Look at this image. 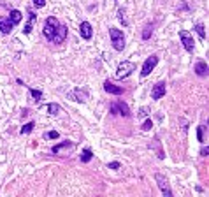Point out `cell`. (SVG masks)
<instances>
[{"mask_svg":"<svg viewBox=\"0 0 209 197\" xmlns=\"http://www.w3.org/2000/svg\"><path fill=\"white\" fill-rule=\"evenodd\" d=\"M42 32H44V37L48 40H51V42H63L67 37V27L62 25L53 16H49L46 19V25H44V30Z\"/></svg>","mask_w":209,"mask_h":197,"instance_id":"obj_1","label":"cell"},{"mask_svg":"<svg viewBox=\"0 0 209 197\" xmlns=\"http://www.w3.org/2000/svg\"><path fill=\"white\" fill-rule=\"evenodd\" d=\"M109 37H111L112 48H114L116 51H123V48H125V35H123V32L118 30V28H109Z\"/></svg>","mask_w":209,"mask_h":197,"instance_id":"obj_2","label":"cell"},{"mask_svg":"<svg viewBox=\"0 0 209 197\" xmlns=\"http://www.w3.org/2000/svg\"><path fill=\"white\" fill-rule=\"evenodd\" d=\"M135 71V63L133 62H121L116 69V77L118 79H123V77H128L132 72Z\"/></svg>","mask_w":209,"mask_h":197,"instance_id":"obj_3","label":"cell"},{"mask_svg":"<svg viewBox=\"0 0 209 197\" xmlns=\"http://www.w3.org/2000/svg\"><path fill=\"white\" fill-rule=\"evenodd\" d=\"M155 181L158 183V187H160L162 194H164L165 197H172V190H170V187H169V181H167V178H165L164 174H160V173H156V174H155Z\"/></svg>","mask_w":209,"mask_h":197,"instance_id":"obj_4","label":"cell"},{"mask_svg":"<svg viewBox=\"0 0 209 197\" xmlns=\"http://www.w3.org/2000/svg\"><path fill=\"white\" fill-rule=\"evenodd\" d=\"M67 98H71L74 102H86L88 100V92L85 88H74L72 92L67 93Z\"/></svg>","mask_w":209,"mask_h":197,"instance_id":"obj_5","label":"cell"},{"mask_svg":"<svg viewBox=\"0 0 209 197\" xmlns=\"http://www.w3.org/2000/svg\"><path fill=\"white\" fill-rule=\"evenodd\" d=\"M179 37H181V40H183L185 49H186L188 53H193L195 46H193V37H191L190 32H188V30H179Z\"/></svg>","mask_w":209,"mask_h":197,"instance_id":"obj_6","label":"cell"},{"mask_svg":"<svg viewBox=\"0 0 209 197\" xmlns=\"http://www.w3.org/2000/svg\"><path fill=\"white\" fill-rule=\"evenodd\" d=\"M156 63H158V56H156V55L148 56L146 62L143 63V71H141V74H143V76H149V72L156 67Z\"/></svg>","mask_w":209,"mask_h":197,"instance_id":"obj_7","label":"cell"},{"mask_svg":"<svg viewBox=\"0 0 209 197\" xmlns=\"http://www.w3.org/2000/svg\"><path fill=\"white\" fill-rule=\"evenodd\" d=\"M165 90H167V86H165L164 81H158L155 86H153L151 90V98H155V100H158V98H162L165 95Z\"/></svg>","mask_w":209,"mask_h":197,"instance_id":"obj_8","label":"cell"},{"mask_svg":"<svg viewBox=\"0 0 209 197\" xmlns=\"http://www.w3.org/2000/svg\"><path fill=\"white\" fill-rule=\"evenodd\" d=\"M79 34H81L83 39L90 40V39H91V35H93V28H91V25H90L88 21H83L79 25Z\"/></svg>","mask_w":209,"mask_h":197,"instance_id":"obj_9","label":"cell"},{"mask_svg":"<svg viewBox=\"0 0 209 197\" xmlns=\"http://www.w3.org/2000/svg\"><path fill=\"white\" fill-rule=\"evenodd\" d=\"M104 90H106L107 93H112V95H121L123 93V88H121V86H116L114 83H111V81H106V83H104Z\"/></svg>","mask_w":209,"mask_h":197,"instance_id":"obj_10","label":"cell"},{"mask_svg":"<svg viewBox=\"0 0 209 197\" xmlns=\"http://www.w3.org/2000/svg\"><path fill=\"white\" fill-rule=\"evenodd\" d=\"M13 27L14 25L9 18H0V32H2V34H11Z\"/></svg>","mask_w":209,"mask_h":197,"instance_id":"obj_11","label":"cell"},{"mask_svg":"<svg viewBox=\"0 0 209 197\" xmlns=\"http://www.w3.org/2000/svg\"><path fill=\"white\" fill-rule=\"evenodd\" d=\"M195 74L200 77L207 76V63H206L204 60H199V62L195 63Z\"/></svg>","mask_w":209,"mask_h":197,"instance_id":"obj_12","label":"cell"},{"mask_svg":"<svg viewBox=\"0 0 209 197\" xmlns=\"http://www.w3.org/2000/svg\"><path fill=\"white\" fill-rule=\"evenodd\" d=\"M116 109H118V114H121V116H125V118L130 116L128 106H127L125 102H121V100H118V102H116Z\"/></svg>","mask_w":209,"mask_h":197,"instance_id":"obj_13","label":"cell"},{"mask_svg":"<svg viewBox=\"0 0 209 197\" xmlns=\"http://www.w3.org/2000/svg\"><path fill=\"white\" fill-rule=\"evenodd\" d=\"M65 148H69V150H72L74 148V144L72 143H62V144H56V146H53V155H58V153L62 152V150H65Z\"/></svg>","mask_w":209,"mask_h":197,"instance_id":"obj_14","label":"cell"},{"mask_svg":"<svg viewBox=\"0 0 209 197\" xmlns=\"http://www.w3.org/2000/svg\"><path fill=\"white\" fill-rule=\"evenodd\" d=\"M21 18H23V14L19 13L18 9H13V11H11V16H9V19L13 21V25H18V23L21 21Z\"/></svg>","mask_w":209,"mask_h":197,"instance_id":"obj_15","label":"cell"},{"mask_svg":"<svg viewBox=\"0 0 209 197\" xmlns=\"http://www.w3.org/2000/svg\"><path fill=\"white\" fill-rule=\"evenodd\" d=\"M28 14H30V18H28V23L25 25V28H23V32H25V34H30V32H32V27H34V21L37 19V16H35L34 13H28Z\"/></svg>","mask_w":209,"mask_h":197,"instance_id":"obj_16","label":"cell"},{"mask_svg":"<svg viewBox=\"0 0 209 197\" xmlns=\"http://www.w3.org/2000/svg\"><path fill=\"white\" fill-rule=\"evenodd\" d=\"M91 157H93V153H91V150H90V148H86L85 152H83V155H81V162H90L91 160Z\"/></svg>","mask_w":209,"mask_h":197,"instance_id":"obj_17","label":"cell"},{"mask_svg":"<svg viewBox=\"0 0 209 197\" xmlns=\"http://www.w3.org/2000/svg\"><path fill=\"white\" fill-rule=\"evenodd\" d=\"M48 111H49V114H51V116H56L58 113H60V106H58V104H49V106H48Z\"/></svg>","mask_w":209,"mask_h":197,"instance_id":"obj_18","label":"cell"},{"mask_svg":"<svg viewBox=\"0 0 209 197\" xmlns=\"http://www.w3.org/2000/svg\"><path fill=\"white\" fill-rule=\"evenodd\" d=\"M195 32L199 34L200 39H206V30H204V25H202V23H197L195 25Z\"/></svg>","mask_w":209,"mask_h":197,"instance_id":"obj_19","label":"cell"},{"mask_svg":"<svg viewBox=\"0 0 209 197\" xmlns=\"http://www.w3.org/2000/svg\"><path fill=\"white\" fill-rule=\"evenodd\" d=\"M28 90H30V95L34 100H40L42 98V92L40 90H35V88H28Z\"/></svg>","mask_w":209,"mask_h":197,"instance_id":"obj_20","label":"cell"},{"mask_svg":"<svg viewBox=\"0 0 209 197\" xmlns=\"http://www.w3.org/2000/svg\"><path fill=\"white\" fill-rule=\"evenodd\" d=\"M34 127H35V123H34V121H28L27 125L21 129V134H30L32 130H34Z\"/></svg>","mask_w":209,"mask_h":197,"instance_id":"obj_21","label":"cell"},{"mask_svg":"<svg viewBox=\"0 0 209 197\" xmlns=\"http://www.w3.org/2000/svg\"><path fill=\"white\" fill-rule=\"evenodd\" d=\"M44 137L46 139H58V137H60V134H58L56 130H49V132H46V134H44Z\"/></svg>","mask_w":209,"mask_h":197,"instance_id":"obj_22","label":"cell"},{"mask_svg":"<svg viewBox=\"0 0 209 197\" xmlns=\"http://www.w3.org/2000/svg\"><path fill=\"white\" fill-rule=\"evenodd\" d=\"M148 114H149V109H148V108H141V109L137 111V116H139V118H146Z\"/></svg>","mask_w":209,"mask_h":197,"instance_id":"obj_23","label":"cell"},{"mask_svg":"<svg viewBox=\"0 0 209 197\" xmlns=\"http://www.w3.org/2000/svg\"><path fill=\"white\" fill-rule=\"evenodd\" d=\"M197 137H199L200 143H204V127H199V129H197Z\"/></svg>","mask_w":209,"mask_h":197,"instance_id":"obj_24","label":"cell"},{"mask_svg":"<svg viewBox=\"0 0 209 197\" xmlns=\"http://www.w3.org/2000/svg\"><path fill=\"white\" fill-rule=\"evenodd\" d=\"M151 32H153V28H151V27H146V28H144V32H143V39H144V40H146V39H149Z\"/></svg>","mask_w":209,"mask_h":197,"instance_id":"obj_25","label":"cell"},{"mask_svg":"<svg viewBox=\"0 0 209 197\" xmlns=\"http://www.w3.org/2000/svg\"><path fill=\"white\" fill-rule=\"evenodd\" d=\"M118 18H120V21L123 23V25H127V18H125V11L123 9L118 11Z\"/></svg>","mask_w":209,"mask_h":197,"instance_id":"obj_26","label":"cell"},{"mask_svg":"<svg viewBox=\"0 0 209 197\" xmlns=\"http://www.w3.org/2000/svg\"><path fill=\"white\" fill-rule=\"evenodd\" d=\"M151 127H153V121L151 120H146L143 123V130H146V132H148V130H151Z\"/></svg>","mask_w":209,"mask_h":197,"instance_id":"obj_27","label":"cell"},{"mask_svg":"<svg viewBox=\"0 0 209 197\" xmlns=\"http://www.w3.org/2000/svg\"><path fill=\"white\" fill-rule=\"evenodd\" d=\"M107 167H109V169H120L121 164L120 162H111V164H107Z\"/></svg>","mask_w":209,"mask_h":197,"instance_id":"obj_28","label":"cell"},{"mask_svg":"<svg viewBox=\"0 0 209 197\" xmlns=\"http://www.w3.org/2000/svg\"><path fill=\"white\" fill-rule=\"evenodd\" d=\"M34 5H35V7H44L46 0H34Z\"/></svg>","mask_w":209,"mask_h":197,"instance_id":"obj_29","label":"cell"},{"mask_svg":"<svg viewBox=\"0 0 209 197\" xmlns=\"http://www.w3.org/2000/svg\"><path fill=\"white\" fill-rule=\"evenodd\" d=\"M207 153H209V148H202V150H200V155H202V157H206V155H207Z\"/></svg>","mask_w":209,"mask_h":197,"instance_id":"obj_30","label":"cell"},{"mask_svg":"<svg viewBox=\"0 0 209 197\" xmlns=\"http://www.w3.org/2000/svg\"><path fill=\"white\" fill-rule=\"evenodd\" d=\"M111 114H118V109H116V104L111 106Z\"/></svg>","mask_w":209,"mask_h":197,"instance_id":"obj_31","label":"cell"},{"mask_svg":"<svg viewBox=\"0 0 209 197\" xmlns=\"http://www.w3.org/2000/svg\"><path fill=\"white\" fill-rule=\"evenodd\" d=\"M116 2H118V0H116Z\"/></svg>","mask_w":209,"mask_h":197,"instance_id":"obj_32","label":"cell"}]
</instances>
